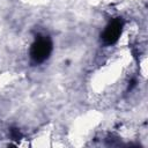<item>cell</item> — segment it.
<instances>
[{"instance_id":"cell-1","label":"cell","mask_w":148,"mask_h":148,"mask_svg":"<svg viewBox=\"0 0 148 148\" xmlns=\"http://www.w3.org/2000/svg\"><path fill=\"white\" fill-rule=\"evenodd\" d=\"M52 52V42L49 37H38L30 49L31 59L35 62H43L45 61Z\"/></svg>"},{"instance_id":"cell-2","label":"cell","mask_w":148,"mask_h":148,"mask_svg":"<svg viewBox=\"0 0 148 148\" xmlns=\"http://www.w3.org/2000/svg\"><path fill=\"white\" fill-rule=\"evenodd\" d=\"M123 25L124 22L121 18H114L112 20L105 28L104 32L102 34V39L106 45H111L114 44L118 39L119 36L121 35V30H123Z\"/></svg>"},{"instance_id":"cell-3","label":"cell","mask_w":148,"mask_h":148,"mask_svg":"<svg viewBox=\"0 0 148 148\" xmlns=\"http://www.w3.org/2000/svg\"><path fill=\"white\" fill-rule=\"evenodd\" d=\"M10 136H12L14 140H20V139L22 138V134H21V132H20L18 128L12 127V128H10Z\"/></svg>"}]
</instances>
